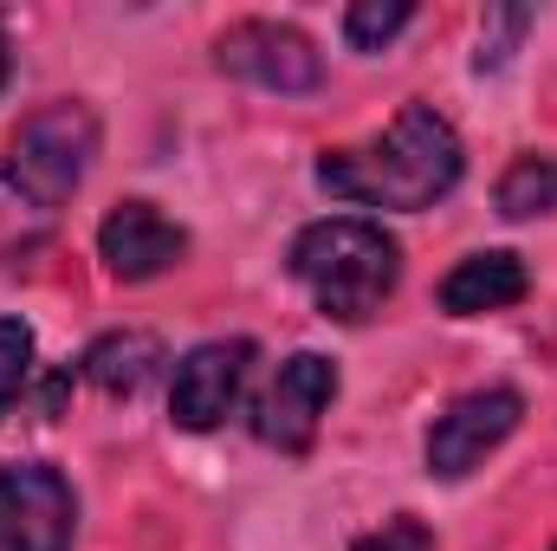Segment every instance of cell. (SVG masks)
I'll return each instance as SVG.
<instances>
[{
    "mask_svg": "<svg viewBox=\"0 0 557 551\" xmlns=\"http://www.w3.org/2000/svg\"><path fill=\"white\" fill-rule=\"evenodd\" d=\"M460 169H467V149L454 137V124L434 105H403L370 149H324L318 188H331L337 201H357V208L421 215L454 195Z\"/></svg>",
    "mask_w": 557,
    "mask_h": 551,
    "instance_id": "1",
    "label": "cell"
},
{
    "mask_svg": "<svg viewBox=\"0 0 557 551\" xmlns=\"http://www.w3.org/2000/svg\"><path fill=\"white\" fill-rule=\"evenodd\" d=\"M285 260H292V279L311 292V305L337 325H363L370 311H383V298L403 279V247L370 215H331L298 228Z\"/></svg>",
    "mask_w": 557,
    "mask_h": 551,
    "instance_id": "2",
    "label": "cell"
},
{
    "mask_svg": "<svg viewBox=\"0 0 557 551\" xmlns=\"http://www.w3.org/2000/svg\"><path fill=\"white\" fill-rule=\"evenodd\" d=\"M98 156V118L78 98L39 105L33 118H20V131L0 149V182L26 201V208H65L78 195V182L91 175Z\"/></svg>",
    "mask_w": 557,
    "mask_h": 551,
    "instance_id": "3",
    "label": "cell"
},
{
    "mask_svg": "<svg viewBox=\"0 0 557 551\" xmlns=\"http://www.w3.org/2000/svg\"><path fill=\"white\" fill-rule=\"evenodd\" d=\"M78 500L72 480L46 461L0 467V551H72Z\"/></svg>",
    "mask_w": 557,
    "mask_h": 551,
    "instance_id": "4",
    "label": "cell"
},
{
    "mask_svg": "<svg viewBox=\"0 0 557 551\" xmlns=\"http://www.w3.org/2000/svg\"><path fill=\"white\" fill-rule=\"evenodd\" d=\"M519 415H525V396L519 390H506V383H486V390H467V396H454L447 409L434 415V428H428V474L434 480H467L512 428H519Z\"/></svg>",
    "mask_w": 557,
    "mask_h": 551,
    "instance_id": "5",
    "label": "cell"
},
{
    "mask_svg": "<svg viewBox=\"0 0 557 551\" xmlns=\"http://www.w3.org/2000/svg\"><path fill=\"white\" fill-rule=\"evenodd\" d=\"M214 65L227 72V78H247V85H260V91H318V78H324V59H318V46L298 33V26H285V20H234L221 39H214Z\"/></svg>",
    "mask_w": 557,
    "mask_h": 551,
    "instance_id": "6",
    "label": "cell"
},
{
    "mask_svg": "<svg viewBox=\"0 0 557 551\" xmlns=\"http://www.w3.org/2000/svg\"><path fill=\"white\" fill-rule=\"evenodd\" d=\"M337 403V364L318 357V351H298L278 364V377L260 396V415H253V434L278 448V454H311L318 441V421Z\"/></svg>",
    "mask_w": 557,
    "mask_h": 551,
    "instance_id": "7",
    "label": "cell"
},
{
    "mask_svg": "<svg viewBox=\"0 0 557 551\" xmlns=\"http://www.w3.org/2000/svg\"><path fill=\"white\" fill-rule=\"evenodd\" d=\"M247 364H253V338H208V344H195V351L175 364L169 421L188 428V434L221 428L227 409L240 403V390H247Z\"/></svg>",
    "mask_w": 557,
    "mask_h": 551,
    "instance_id": "8",
    "label": "cell"
},
{
    "mask_svg": "<svg viewBox=\"0 0 557 551\" xmlns=\"http://www.w3.org/2000/svg\"><path fill=\"white\" fill-rule=\"evenodd\" d=\"M98 254L117 279H156L169 273L182 254H188V234L156 208V201H117L104 221H98Z\"/></svg>",
    "mask_w": 557,
    "mask_h": 551,
    "instance_id": "9",
    "label": "cell"
},
{
    "mask_svg": "<svg viewBox=\"0 0 557 551\" xmlns=\"http://www.w3.org/2000/svg\"><path fill=\"white\" fill-rule=\"evenodd\" d=\"M525 285H532V279H525V260L493 247V254H467L454 273L441 279V292H434V298H441V311H447V318H486V311L519 305V298H525Z\"/></svg>",
    "mask_w": 557,
    "mask_h": 551,
    "instance_id": "10",
    "label": "cell"
},
{
    "mask_svg": "<svg viewBox=\"0 0 557 551\" xmlns=\"http://www.w3.org/2000/svg\"><path fill=\"white\" fill-rule=\"evenodd\" d=\"M156 364H162V344H156L149 331H111V338H98V344L78 357L85 383H98L104 396H137L143 383L156 377Z\"/></svg>",
    "mask_w": 557,
    "mask_h": 551,
    "instance_id": "11",
    "label": "cell"
},
{
    "mask_svg": "<svg viewBox=\"0 0 557 551\" xmlns=\"http://www.w3.org/2000/svg\"><path fill=\"white\" fill-rule=\"evenodd\" d=\"M493 201H499L506 221L552 215L557 208V156L552 149H525V156H512L506 175H499V188H493Z\"/></svg>",
    "mask_w": 557,
    "mask_h": 551,
    "instance_id": "12",
    "label": "cell"
},
{
    "mask_svg": "<svg viewBox=\"0 0 557 551\" xmlns=\"http://www.w3.org/2000/svg\"><path fill=\"white\" fill-rule=\"evenodd\" d=\"M409 20H416L409 0H357V7H344V39H350L357 52H383Z\"/></svg>",
    "mask_w": 557,
    "mask_h": 551,
    "instance_id": "13",
    "label": "cell"
},
{
    "mask_svg": "<svg viewBox=\"0 0 557 551\" xmlns=\"http://www.w3.org/2000/svg\"><path fill=\"white\" fill-rule=\"evenodd\" d=\"M525 26H532V13H525V7H486V20H480V52H473V65H480V72H499V65L512 59V46L525 39Z\"/></svg>",
    "mask_w": 557,
    "mask_h": 551,
    "instance_id": "14",
    "label": "cell"
},
{
    "mask_svg": "<svg viewBox=\"0 0 557 551\" xmlns=\"http://www.w3.org/2000/svg\"><path fill=\"white\" fill-rule=\"evenodd\" d=\"M26 370H33V325L0 318V415L13 409V396L26 390Z\"/></svg>",
    "mask_w": 557,
    "mask_h": 551,
    "instance_id": "15",
    "label": "cell"
},
{
    "mask_svg": "<svg viewBox=\"0 0 557 551\" xmlns=\"http://www.w3.org/2000/svg\"><path fill=\"white\" fill-rule=\"evenodd\" d=\"M350 551H434V532H428L421 519H409V513H396V519H383L376 532H363Z\"/></svg>",
    "mask_w": 557,
    "mask_h": 551,
    "instance_id": "16",
    "label": "cell"
},
{
    "mask_svg": "<svg viewBox=\"0 0 557 551\" xmlns=\"http://www.w3.org/2000/svg\"><path fill=\"white\" fill-rule=\"evenodd\" d=\"M7 65H13V59H7V26H0V85H7Z\"/></svg>",
    "mask_w": 557,
    "mask_h": 551,
    "instance_id": "17",
    "label": "cell"
},
{
    "mask_svg": "<svg viewBox=\"0 0 557 551\" xmlns=\"http://www.w3.org/2000/svg\"><path fill=\"white\" fill-rule=\"evenodd\" d=\"M552 551H557V546H552Z\"/></svg>",
    "mask_w": 557,
    "mask_h": 551,
    "instance_id": "18",
    "label": "cell"
}]
</instances>
